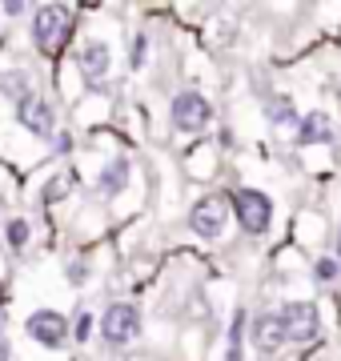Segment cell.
Wrapping results in <instances>:
<instances>
[{
    "instance_id": "6da1fadb",
    "label": "cell",
    "mask_w": 341,
    "mask_h": 361,
    "mask_svg": "<svg viewBox=\"0 0 341 361\" xmlns=\"http://www.w3.org/2000/svg\"><path fill=\"white\" fill-rule=\"evenodd\" d=\"M28 32H32V44H37L40 56L53 61L56 52H65L68 37H73V16L61 4H40L32 20H28Z\"/></svg>"
},
{
    "instance_id": "7a4b0ae2",
    "label": "cell",
    "mask_w": 341,
    "mask_h": 361,
    "mask_svg": "<svg viewBox=\"0 0 341 361\" xmlns=\"http://www.w3.org/2000/svg\"><path fill=\"white\" fill-rule=\"evenodd\" d=\"M233 217L245 233L261 237V233L273 225V201H269L261 189H233Z\"/></svg>"
},
{
    "instance_id": "3957f363",
    "label": "cell",
    "mask_w": 341,
    "mask_h": 361,
    "mask_svg": "<svg viewBox=\"0 0 341 361\" xmlns=\"http://www.w3.org/2000/svg\"><path fill=\"white\" fill-rule=\"evenodd\" d=\"M169 116H173V129L177 133H201L213 121V104H209V97H201L197 89H185V92L173 97Z\"/></svg>"
},
{
    "instance_id": "277c9868",
    "label": "cell",
    "mask_w": 341,
    "mask_h": 361,
    "mask_svg": "<svg viewBox=\"0 0 341 361\" xmlns=\"http://www.w3.org/2000/svg\"><path fill=\"white\" fill-rule=\"evenodd\" d=\"M137 334H141V310L137 305L117 301V305H108L101 313V341H108V345H129V341H137Z\"/></svg>"
},
{
    "instance_id": "5b68a950",
    "label": "cell",
    "mask_w": 341,
    "mask_h": 361,
    "mask_svg": "<svg viewBox=\"0 0 341 361\" xmlns=\"http://www.w3.org/2000/svg\"><path fill=\"white\" fill-rule=\"evenodd\" d=\"M277 313H281V325H285L289 345H309V341H317L321 313H317L314 301H289V305H281Z\"/></svg>"
},
{
    "instance_id": "8992f818",
    "label": "cell",
    "mask_w": 341,
    "mask_h": 361,
    "mask_svg": "<svg viewBox=\"0 0 341 361\" xmlns=\"http://www.w3.org/2000/svg\"><path fill=\"white\" fill-rule=\"evenodd\" d=\"M25 334L37 341V345L44 349H61L68 345V337H73V325H68L65 313H56V310H37L32 317L25 322Z\"/></svg>"
},
{
    "instance_id": "52a82bcc",
    "label": "cell",
    "mask_w": 341,
    "mask_h": 361,
    "mask_svg": "<svg viewBox=\"0 0 341 361\" xmlns=\"http://www.w3.org/2000/svg\"><path fill=\"white\" fill-rule=\"evenodd\" d=\"M225 221H229V201L221 193H205L197 205L189 209V229L197 237H221Z\"/></svg>"
},
{
    "instance_id": "ba28073f",
    "label": "cell",
    "mask_w": 341,
    "mask_h": 361,
    "mask_svg": "<svg viewBox=\"0 0 341 361\" xmlns=\"http://www.w3.org/2000/svg\"><path fill=\"white\" fill-rule=\"evenodd\" d=\"M16 116H20V125H25L32 137H49L53 141L56 133V113H53V104L44 101V97H37V92H28V97H20L16 101Z\"/></svg>"
},
{
    "instance_id": "9c48e42d",
    "label": "cell",
    "mask_w": 341,
    "mask_h": 361,
    "mask_svg": "<svg viewBox=\"0 0 341 361\" xmlns=\"http://www.w3.org/2000/svg\"><path fill=\"white\" fill-rule=\"evenodd\" d=\"M249 341H253L257 353H277V349H285L289 337H285V325H281V313L277 310L253 313L249 317Z\"/></svg>"
},
{
    "instance_id": "30bf717a",
    "label": "cell",
    "mask_w": 341,
    "mask_h": 361,
    "mask_svg": "<svg viewBox=\"0 0 341 361\" xmlns=\"http://www.w3.org/2000/svg\"><path fill=\"white\" fill-rule=\"evenodd\" d=\"M108 65H113V52H108L105 40H85V44L77 49V68L85 73V80L105 77Z\"/></svg>"
},
{
    "instance_id": "8fae6325",
    "label": "cell",
    "mask_w": 341,
    "mask_h": 361,
    "mask_svg": "<svg viewBox=\"0 0 341 361\" xmlns=\"http://www.w3.org/2000/svg\"><path fill=\"white\" fill-rule=\"evenodd\" d=\"M129 173H132V165H129V157H117V161H108L105 165V173L97 177V189L105 197H117L125 185H129Z\"/></svg>"
},
{
    "instance_id": "7c38bea8",
    "label": "cell",
    "mask_w": 341,
    "mask_h": 361,
    "mask_svg": "<svg viewBox=\"0 0 341 361\" xmlns=\"http://www.w3.org/2000/svg\"><path fill=\"white\" fill-rule=\"evenodd\" d=\"M333 137V125H329L326 113H305L302 125H297V141L302 145H326Z\"/></svg>"
},
{
    "instance_id": "4fadbf2b",
    "label": "cell",
    "mask_w": 341,
    "mask_h": 361,
    "mask_svg": "<svg viewBox=\"0 0 341 361\" xmlns=\"http://www.w3.org/2000/svg\"><path fill=\"white\" fill-rule=\"evenodd\" d=\"M265 113H269V121H273L277 129H289V125L297 129V125H302L293 97H269V101H265Z\"/></svg>"
},
{
    "instance_id": "5bb4252c",
    "label": "cell",
    "mask_w": 341,
    "mask_h": 361,
    "mask_svg": "<svg viewBox=\"0 0 341 361\" xmlns=\"http://www.w3.org/2000/svg\"><path fill=\"white\" fill-rule=\"evenodd\" d=\"M4 241H8V249H25L28 245V221L25 217L8 221V225H4Z\"/></svg>"
},
{
    "instance_id": "9a60e30c",
    "label": "cell",
    "mask_w": 341,
    "mask_h": 361,
    "mask_svg": "<svg viewBox=\"0 0 341 361\" xmlns=\"http://www.w3.org/2000/svg\"><path fill=\"white\" fill-rule=\"evenodd\" d=\"M241 329H245V313H237L233 334H229V349H225V361H241Z\"/></svg>"
},
{
    "instance_id": "2e32d148",
    "label": "cell",
    "mask_w": 341,
    "mask_h": 361,
    "mask_svg": "<svg viewBox=\"0 0 341 361\" xmlns=\"http://www.w3.org/2000/svg\"><path fill=\"white\" fill-rule=\"evenodd\" d=\"M337 273H341V265H337V261H333V257H321V261H317V265H314V277H317V281H321V285L337 281Z\"/></svg>"
},
{
    "instance_id": "e0dca14e",
    "label": "cell",
    "mask_w": 341,
    "mask_h": 361,
    "mask_svg": "<svg viewBox=\"0 0 341 361\" xmlns=\"http://www.w3.org/2000/svg\"><path fill=\"white\" fill-rule=\"evenodd\" d=\"M89 334H92V313L80 310L77 322H73V341H89Z\"/></svg>"
},
{
    "instance_id": "ac0fdd59",
    "label": "cell",
    "mask_w": 341,
    "mask_h": 361,
    "mask_svg": "<svg viewBox=\"0 0 341 361\" xmlns=\"http://www.w3.org/2000/svg\"><path fill=\"white\" fill-rule=\"evenodd\" d=\"M144 52H149V37L141 32V37L132 40V56H129V65H132V68H141V65H144Z\"/></svg>"
},
{
    "instance_id": "d6986e66",
    "label": "cell",
    "mask_w": 341,
    "mask_h": 361,
    "mask_svg": "<svg viewBox=\"0 0 341 361\" xmlns=\"http://www.w3.org/2000/svg\"><path fill=\"white\" fill-rule=\"evenodd\" d=\"M53 153H56V157H68V153H73V137H68L65 129L53 137Z\"/></svg>"
},
{
    "instance_id": "ffe728a7",
    "label": "cell",
    "mask_w": 341,
    "mask_h": 361,
    "mask_svg": "<svg viewBox=\"0 0 341 361\" xmlns=\"http://www.w3.org/2000/svg\"><path fill=\"white\" fill-rule=\"evenodd\" d=\"M85 277H89V265H80V261H73V265H68V281H73V285H80Z\"/></svg>"
},
{
    "instance_id": "44dd1931",
    "label": "cell",
    "mask_w": 341,
    "mask_h": 361,
    "mask_svg": "<svg viewBox=\"0 0 341 361\" xmlns=\"http://www.w3.org/2000/svg\"><path fill=\"white\" fill-rule=\"evenodd\" d=\"M4 13H8V16H20V13H25V0H8V4H4Z\"/></svg>"
},
{
    "instance_id": "7402d4cb",
    "label": "cell",
    "mask_w": 341,
    "mask_h": 361,
    "mask_svg": "<svg viewBox=\"0 0 341 361\" xmlns=\"http://www.w3.org/2000/svg\"><path fill=\"white\" fill-rule=\"evenodd\" d=\"M4 301H8V293H4V281H0V310H4Z\"/></svg>"
},
{
    "instance_id": "603a6c76",
    "label": "cell",
    "mask_w": 341,
    "mask_h": 361,
    "mask_svg": "<svg viewBox=\"0 0 341 361\" xmlns=\"http://www.w3.org/2000/svg\"><path fill=\"white\" fill-rule=\"evenodd\" d=\"M4 357H8V345H0V361H4Z\"/></svg>"
}]
</instances>
